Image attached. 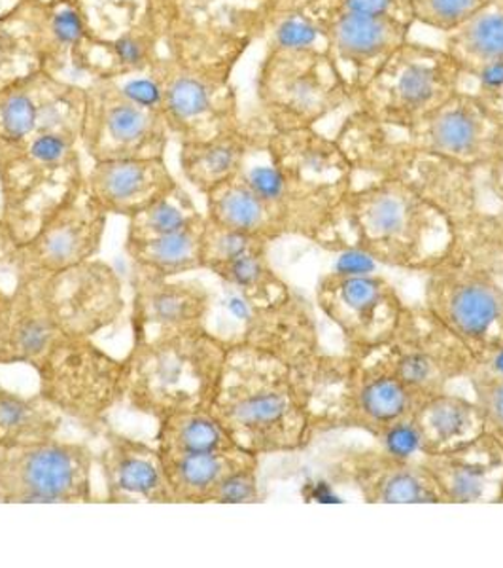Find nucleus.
<instances>
[{"mask_svg":"<svg viewBox=\"0 0 503 568\" xmlns=\"http://www.w3.org/2000/svg\"><path fill=\"white\" fill-rule=\"evenodd\" d=\"M211 412L256 457L304 452L317 436L294 369L246 343H229Z\"/></svg>","mask_w":503,"mask_h":568,"instance_id":"nucleus-1","label":"nucleus"},{"mask_svg":"<svg viewBox=\"0 0 503 568\" xmlns=\"http://www.w3.org/2000/svg\"><path fill=\"white\" fill-rule=\"evenodd\" d=\"M339 227V251L406 272H430L452 246L451 220L394 176H368L366 184H356L355 176Z\"/></svg>","mask_w":503,"mask_h":568,"instance_id":"nucleus-2","label":"nucleus"},{"mask_svg":"<svg viewBox=\"0 0 503 568\" xmlns=\"http://www.w3.org/2000/svg\"><path fill=\"white\" fill-rule=\"evenodd\" d=\"M84 21V42L74 58L76 78L148 71L171 45L216 29L194 20L184 0H74ZM84 84V85H85Z\"/></svg>","mask_w":503,"mask_h":568,"instance_id":"nucleus-3","label":"nucleus"},{"mask_svg":"<svg viewBox=\"0 0 503 568\" xmlns=\"http://www.w3.org/2000/svg\"><path fill=\"white\" fill-rule=\"evenodd\" d=\"M252 42L246 37L197 42L148 69L162 90L163 116L176 141H207L243 125L233 72Z\"/></svg>","mask_w":503,"mask_h":568,"instance_id":"nucleus-4","label":"nucleus"},{"mask_svg":"<svg viewBox=\"0 0 503 568\" xmlns=\"http://www.w3.org/2000/svg\"><path fill=\"white\" fill-rule=\"evenodd\" d=\"M82 118L84 104L0 158V213L16 245L31 240L78 182L84 181Z\"/></svg>","mask_w":503,"mask_h":568,"instance_id":"nucleus-5","label":"nucleus"},{"mask_svg":"<svg viewBox=\"0 0 503 568\" xmlns=\"http://www.w3.org/2000/svg\"><path fill=\"white\" fill-rule=\"evenodd\" d=\"M229 343L211 329L162 342L131 345L123 402L136 414L165 415L208 409L218 388Z\"/></svg>","mask_w":503,"mask_h":568,"instance_id":"nucleus-6","label":"nucleus"},{"mask_svg":"<svg viewBox=\"0 0 503 568\" xmlns=\"http://www.w3.org/2000/svg\"><path fill=\"white\" fill-rule=\"evenodd\" d=\"M356 173L394 176L445 214L452 226L484 207L479 169L388 139L381 123L350 109L336 133Z\"/></svg>","mask_w":503,"mask_h":568,"instance_id":"nucleus-7","label":"nucleus"},{"mask_svg":"<svg viewBox=\"0 0 503 568\" xmlns=\"http://www.w3.org/2000/svg\"><path fill=\"white\" fill-rule=\"evenodd\" d=\"M84 98L80 144L91 163L165 158L173 135L152 72L91 80Z\"/></svg>","mask_w":503,"mask_h":568,"instance_id":"nucleus-8","label":"nucleus"},{"mask_svg":"<svg viewBox=\"0 0 503 568\" xmlns=\"http://www.w3.org/2000/svg\"><path fill=\"white\" fill-rule=\"evenodd\" d=\"M258 118L269 131L318 128L337 110L355 106V91L333 65L326 48H265L256 72Z\"/></svg>","mask_w":503,"mask_h":568,"instance_id":"nucleus-9","label":"nucleus"},{"mask_svg":"<svg viewBox=\"0 0 503 568\" xmlns=\"http://www.w3.org/2000/svg\"><path fill=\"white\" fill-rule=\"evenodd\" d=\"M462 65L438 45L407 40L355 98L352 109L394 128H406L456 95Z\"/></svg>","mask_w":503,"mask_h":568,"instance_id":"nucleus-10","label":"nucleus"},{"mask_svg":"<svg viewBox=\"0 0 503 568\" xmlns=\"http://www.w3.org/2000/svg\"><path fill=\"white\" fill-rule=\"evenodd\" d=\"M34 372L45 400L88 433H103L110 412L123 402L125 361L93 339L61 343Z\"/></svg>","mask_w":503,"mask_h":568,"instance_id":"nucleus-11","label":"nucleus"},{"mask_svg":"<svg viewBox=\"0 0 503 568\" xmlns=\"http://www.w3.org/2000/svg\"><path fill=\"white\" fill-rule=\"evenodd\" d=\"M414 393L432 398L468 379L475 355L424 305H406L390 339L361 351Z\"/></svg>","mask_w":503,"mask_h":568,"instance_id":"nucleus-12","label":"nucleus"},{"mask_svg":"<svg viewBox=\"0 0 503 568\" xmlns=\"http://www.w3.org/2000/svg\"><path fill=\"white\" fill-rule=\"evenodd\" d=\"M95 453L52 438L0 452V504H90Z\"/></svg>","mask_w":503,"mask_h":568,"instance_id":"nucleus-13","label":"nucleus"},{"mask_svg":"<svg viewBox=\"0 0 503 568\" xmlns=\"http://www.w3.org/2000/svg\"><path fill=\"white\" fill-rule=\"evenodd\" d=\"M65 339H95L125 313L123 283L116 270L93 258L59 273L21 275Z\"/></svg>","mask_w":503,"mask_h":568,"instance_id":"nucleus-14","label":"nucleus"},{"mask_svg":"<svg viewBox=\"0 0 503 568\" xmlns=\"http://www.w3.org/2000/svg\"><path fill=\"white\" fill-rule=\"evenodd\" d=\"M422 305L475 358L503 347V286L486 273L443 260L427 272Z\"/></svg>","mask_w":503,"mask_h":568,"instance_id":"nucleus-15","label":"nucleus"},{"mask_svg":"<svg viewBox=\"0 0 503 568\" xmlns=\"http://www.w3.org/2000/svg\"><path fill=\"white\" fill-rule=\"evenodd\" d=\"M317 304L352 353L390 339L407 305L387 277L352 267L320 277Z\"/></svg>","mask_w":503,"mask_h":568,"instance_id":"nucleus-16","label":"nucleus"},{"mask_svg":"<svg viewBox=\"0 0 503 568\" xmlns=\"http://www.w3.org/2000/svg\"><path fill=\"white\" fill-rule=\"evenodd\" d=\"M110 214L80 181L39 232L16 246L12 267L16 275H40L71 270L95 258L103 246Z\"/></svg>","mask_w":503,"mask_h":568,"instance_id":"nucleus-17","label":"nucleus"},{"mask_svg":"<svg viewBox=\"0 0 503 568\" xmlns=\"http://www.w3.org/2000/svg\"><path fill=\"white\" fill-rule=\"evenodd\" d=\"M381 125L388 139L398 144L443 155L470 168H484L503 150L502 128L464 91L411 125Z\"/></svg>","mask_w":503,"mask_h":568,"instance_id":"nucleus-18","label":"nucleus"},{"mask_svg":"<svg viewBox=\"0 0 503 568\" xmlns=\"http://www.w3.org/2000/svg\"><path fill=\"white\" fill-rule=\"evenodd\" d=\"M271 241L219 226L205 220L203 270L245 300L250 307H271L285 302L294 288L278 275L269 258Z\"/></svg>","mask_w":503,"mask_h":568,"instance_id":"nucleus-19","label":"nucleus"},{"mask_svg":"<svg viewBox=\"0 0 503 568\" xmlns=\"http://www.w3.org/2000/svg\"><path fill=\"white\" fill-rule=\"evenodd\" d=\"M214 296L205 284L133 272V345L162 342L208 329Z\"/></svg>","mask_w":503,"mask_h":568,"instance_id":"nucleus-20","label":"nucleus"},{"mask_svg":"<svg viewBox=\"0 0 503 568\" xmlns=\"http://www.w3.org/2000/svg\"><path fill=\"white\" fill-rule=\"evenodd\" d=\"M329 471L356 489L363 503L445 504L427 466L390 447L347 449L339 453Z\"/></svg>","mask_w":503,"mask_h":568,"instance_id":"nucleus-21","label":"nucleus"},{"mask_svg":"<svg viewBox=\"0 0 503 568\" xmlns=\"http://www.w3.org/2000/svg\"><path fill=\"white\" fill-rule=\"evenodd\" d=\"M352 355L355 369L342 409L341 428L361 430L381 442V446H390L411 428L414 415L428 398L407 387L366 353Z\"/></svg>","mask_w":503,"mask_h":568,"instance_id":"nucleus-22","label":"nucleus"},{"mask_svg":"<svg viewBox=\"0 0 503 568\" xmlns=\"http://www.w3.org/2000/svg\"><path fill=\"white\" fill-rule=\"evenodd\" d=\"M326 52L356 93L381 71L388 58L411 39L413 27L384 16H331L315 21Z\"/></svg>","mask_w":503,"mask_h":568,"instance_id":"nucleus-23","label":"nucleus"},{"mask_svg":"<svg viewBox=\"0 0 503 568\" xmlns=\"http://www.w3.org/2000/svg\"><path fill=\"white\" fill-rule=\"evenodd\" d=\"M229 292L233 310L240 317L237 318L240 329L233 343H246L267 351L290 368H296L324 349L315 313L309 302H305V297L296 291L285 302L271 307H250L235 292Z\"/></svg>","mask_w":503,"mask_h":568,"instance_id":"nucleus-24","label":"nucleus"},{"mask_svg":"<svg viewBox=\"0 0 503 568\" xmlns=\"http://www.w3.org/2000/svg\"><path fill=\"white\" fill-rule=\"evenodd\" d=\"M97 465L103 474L104 503L175 504L157 446L103 428Z\"/></svg>","mask_w":503,"mask_h":568,"instance_id":"nucleus-25","label":"nucleus"},{"mask_svg":"<svg viewBox=\"0 0 503 568\" xmlns=\"http://www.w3.org/2000/svg\"><path fill=\"white\" fill-rule=\"evenodd\" d=\"M2 21L31 45L39 59L40 71L76 84L74 58L84 42L85 29L74 0H63L58 4L21 0Z\"/></svg>","mask_w":503,"mask_h":568,"instance_id":"nucleus-26","label":"nucleus"},{"mask_svg":"<svg viewBox=\"0 0 503 568\" xmlns=\"http://www.w3.org/2000/svg\"><path fill=\"white\" fill-rule=\"evenodd\" d=\"M84 85L34 72L0 90V158L42 128L84 104Z\"/></svg>","mask_w":503,"mask_h":568,"instance_id":"nucleus-27","label":"nucleus"},{"mask_svg":"<svg viewBox=\"0 0 503 568\" xmlns=\"http://www.w3.org/2000/svg\"><path fill=\"white\" fill-rule=\"evenodd\" d=\"M445 504H497L503 484L502 442L484 433L443 455H420Z\"/></svg>","mask_w":503,"mask_h":568,"instance_id":"nucleus-28","label":"nucleus"},{"mask_svg":"<svg viewBox=\"0 0 503 568\" xmlns=\"http://www.w3.org/2000/svg\"><path fill=\"white\" fill-rule=\"evenodd\" d=\"M264 144L273 165L301 186H352L355 182V168L341 144L317 128L267 131Z\"/></svg>","mask_w":503,"mask_h":568,"instance_id":"nucleus-29","label":"nucleus"},{"mask_svg":"<svg viewBox=\"0 0 503 568\" xmlns=\"http://www.w3.org/2000/svg\"><path fill=\"white\" fill-rule=\"evenodd\" d=\"M85 184L109 214L131 219L178 186L165 158L91 163Z\"/></svg>","mask_w":503,"mask_h":568,"instance_id":"nucleus-30","label":"nucleus"},{"mask_svg":"<svg viewBox=\"0 0 503 568\" xmlns=\"http://www.w3.org/2000/svg\"><path fill=\"white\" fill-rule=\"evenodd\" d=\"M265 131L269 130L256 118L207 141L181 142L182 175L199 194L207 195L222 182L239 175L250 150L264 139Z\"/></svg>","mask_w":503,"mask_h":568,"instance_id":"nucleus-31","label":"nucleus"},{"mask_svg":"<svg viewBox=\"0 0 503 568\" xmlns=\"http://www.w3.org/2000/svg\"><path fill=\"white\" fill-rule=\"evenodd\" d=\"M484 433L486 423L478 402L451 390L428 398L411 423L419 457L456 452Z\"/></svg>","mask_w":503,"mask_h":568,"instance_id":"nucleus-32","label":"nucleus"},{"mask_svg":"<svg viewBox=\"0 0 503 568\" xmlns=\"http://www.w3.org/2000/svg\"><path fill=\"white\" fill-rule=\"evenodd\" d=\"M291 369L317 434L339 430L355 369V355L350 351L345 355H331L322 349Z\"/></svg>","mask_w":503,"mask_h":568,"instance_id":"nucleus-33","label":"nucleus"},{"mask_svg":"<svg viewBox=\"0 0 503 568\" xmlns=\"http://www.w3.org/2000/svg\"><path fill=\"white\" fill-rule=\"evenodd\" d=\"M175 504H207L224 479L259 465V457L239 447L227 452L162 455Z\"/></svg>","mask_w":503,"mask_h":568,"instance_id":"nucleus-34","label":"nucleus"},{"mask_svg":"<svg viewBox=\"0 0 503 568\" xmlns=\"http://www.w3.org/2000/svg\"><path fill=\"white\" fill-rule=\"evenodd\" d=\"M205 200H207L205 216L219 226L258 235L271 243L286 237L285 226L277 213L248 186V182L240 175L222 182L205 195Z\"/></svg>","mask_w":503,"mask_h":568,"instance_id":"nucleus-35","label":"nucleus"},{"mask_svg":"<svg viewBox=\"0 0 503 568\" xmlns=\"http://www.w3.org/2000/svg\"><path fill=\"white\" fill-rule=\"evenodd\" d=\"M445 260L486 273L503 286V209L481 207L452 226Z\"/></svg>","mask_w":503,"mask_h":568,"instance_id":"nucleus-36","label":"nucleus"},{"mask_svg":"<svg viewBox=\"0 0 503 568\" xmlns=\"http://www.w3.org/2000/svg\"><path fill=\"white\" fill-rule=\"evenodd\" d=\"M65 417L42 394L0 387V446L20 447L58 438Z\"/></svg>","mask_w":503,"mask_h":568,"instance_id":"nucleus-37","label":"nucleus"},{"mask_svg":"<svg viewBox=\"0 0 503 568\" xmlns=\"http://www.w3.org/2000/svg\"><path fill=\"white\" fill-rule=\"evenodd\" d=\"M205 220L197 226L187 227L184 232L173 233V235L138 241V243H125V252L130 256L133 270L163 278L181 277L184 273L203 270L201 246H203Z\"/></svg>","mask_w":503,"mask_h":568,"instance_id":"nucleus-38","label":"nucleus"},{"mask_svg":"<svg viewBox=\"0 0 503 568\" xmlns=\"http://www.w3.org/2000/svg\"><path fill=\"white\" fill-rule=\"evenodd\" d=\"M155 446L162 455L227 452L237 447L226 428L214 417L211 407L162 417L157 420Z\"/></svg>","mask_w":503,"mask_h":568,"instance_id":"nucleus-39","label":"nucleus"},{"mask_svg":"<svg viewBox=\"0 0 503 568\" xmlns=\"http://www.w3.org/2000/svg\"><path fill=\"white\" fill-rule=\"evenodd\" d=\"M445 52L462 69L503 61V0H492L473 18L445 34Z\"/></svg>","mask_w":503,"mask_h":568,"instance_id":"nucleus-40","label":"nucleus"},{"mask_svg":"<svg viewBox=\"0 0 503 568\" xmlns=\"http://www.w3.org/2000/svg\"><path fill=\"white\" fill-rule=\"evenodd\" d=\"M205 220V214L195 207L194 200L186 190L178 186L155 201L141 213L127 219V237L125 243H138V241L157 240L165 235L184 232L187 227L197 226Z\"/></svg>","mask_w":503,"mask_h":568,"instance_id":"nucleus-41","label":"nucleus"},{"mask_svg":"<svg viewBox=\"0 0 503 568\" xmlns=\"http://www.w3.org/2000/svg\"><path fill=\"white\" fill-rule=\"evenodd\" d=\"M310 20L318 21L331 16H384L414 27L411 0H310L301 8Z\"/></svg>","mask_w":503,"mask_h":568,"instance_id":"nucleus-42","label":"nucleus"},{"mask_svg":"<svg viewBox=\"0 0 503 568\" xmlns=\"http://www.w3.org/2000/svg\"><path fill=\"white\" fill-rule=\"evenodd\" d=\"M265 48L271 50H312L326 48L317 23L305 16L304 10L283 13L267 23Z\"/></svg>","mask_w":503,"mask_h":568,"instance_id":"nucleus-43","label":"nucleus"},{"mask_svg":"<svg viewBox=\"0 0 503 568\" xmlns=\"http://www.w3.org/2000/svg\"><path fill=\"white\" fill-rule=\"evenodd\" d=\"M492 0H411L414 26L428 27L439 33H451L473 18Z\"/></svg>","mask_w":503,"mask_h":568,"instance_id":"nucleus-44","label":"nucleus"},{"mask_svg":"<svg viewBox=\"0 0 503 568\" xmlns=\"http://www.w3.org/2000/svg\"><path fill=\"white\" fill-rule=\"evenodd\" d=\"M460 91L475 99L503 130V61L462 69Z\"/></svg>","mask_w":503,"mask_h":568,"instance_id":"nucleus-45","label":"nucleus"},{"mask_svg":"<svg viewBox=\"0 0 503 568\" xmlns=\"http://www.w3.org/2000/svg\"><path fill=\"white\" fill-rule=\"evenodd\" d=\"M34 72H40V63L31 45L0 20V90Z\"/></svg>","mask_w":503,"mask_h":568,"instance_id":"nucleus-46","label":"nucleus"},{"mask_svg":"<svg viewBox=\"0 0 503 568\" xmlns=\"http://www.w3.org/2000/svg\"><path fill=\"white\" fill-rule=\"evenodd\" d=\"M473 400L483 412L486 433L503 442V374L473 368L468 375Z\"/></svg>","mask_w":503,"mask_h":568,"instance_id":"nucleus-47","label":"nucleus"},{"mask_svg":"<svg viewBox=\"0 0 503 568\" xmlns=\"http://www.w3.org/2000/svg\"><path fill=\"white\" fill-rule=\"evenodd\" d=\"M258 470L259 465H254L235 471L233 476L222 481L218 489L208 498L207 504L264 503V495L259 489Z\"/></svg>","mask_w":503,"mask_h":568,"instance_id":"nucleus-48","label":"nucleus"},{"mask_svg":"<svg viewBox=\"0 0 503 568\" xmlns=\"http://www.w3.org/2000/svg\"><path fill=\"white\" fill-rule=\"evenodd\" d=\"M479 176L483 192L496 201L497 207L503 209V150L491 163L479 169Z\"/></svg>","mask_w":503,"mask_h":568,"instance_id":"nucleus-49","label":"nucleus"},{"mask_svg":"<svg viewBox=\"0 0 503 568\" xmlns=\"http://www.w3.org/2000/svg\"><path fill=\"white\" fill-rule=\"evenodd\" d=\"M256 2H258V7L264 12L265 29H267L269 21L275 20L278 16H283V13L301 10V8L309 4L310 0H256Z\"/></svg>","mask_w":503,"mask_h":568,"instance_id":"nucleus-50","label":"nucleus"},{"mask_svg":"<svg viewBox=\"0 0 503 568\" xmlns=\"http://www.w3.org/2000/svg\"><path fill=\"white\" fill-rule=\"evenodd\" d=\"M16 241L12 240V235L8 232L7 222L2 219L0 213V265L12 264L13 252H16Z\"/></svg>","mask_w":503,"mask_h":568,"instance_id":"nucleus-51","label":"nucleus"},{"mask_svg":"<svg viewBox=\"0 0 503 568\" xmlns=\"http://www.w3.org/2000/svg\"><path fill=\"white\" fill-rule=\"evenodd\" d=\"M21 0H0V20L12 12L13 8L20 4Z\"/></svg>","mask_w":503,"mask_h":568,"instance_id":"nucleus-52","label":"nucleus"},{"mask_svg":"<svg viewBox=\"0 0 503 568\" xmlns=\"http://www.w3.org/2000/svg\"><path fill=\"white\" fill-rule=\"evenodd\" d=\"M8 292L0 288V324H2V317H4V310H7Z\"/></svg>","mask_w":503,"mask_h":568,"instance_id":"nucleus-53","label":"nucleus"},{"mask_svg":"<svg viewBox=\"0 0 503 568\" xmlns=\"http://www.w3.org/2000/svg\"><path fill=\"white\" fill-rule=\"evenodd\" d=\"M39 2H44V4H58V2H63V0H39Z\"/></svg>","mask_w":503,"mask_h":568,"instance_id":"nucleus-54","label":"nucleus"},{"mask_svg":"<svg viewBox=\"0 0 503 568\" xmlns=\"http://www.w3.org/2000/svg\"><path fill=\"white\" fill-rule=\"evenodd\" d=\"M497 504H503V484H502V491H500V498H497Z\"/></svg>","mask_w":503,"mask_h":568,"instance_id":"nucleus-55","label":"nucleus"},{"mask_svg":"<svg viewBox=\"0 0 503 568\" xmlns=\"http://www.w3.org/2000/svg\"><path fill=\"white\" fill-rule=\"evenodd\" d=\"M2 449H4V447L0 446V452H2Z\"/></svg>","mask_w":503,"mask_h":568,"instance_id":"nucleus-56","label":"nucleus"},{"mask_svg":"<svg viewBox=\"0 0 503 568\" xmlns=\"http://www.w3.org/2000/svg\"><path fill=\"white\" fill-rule=\"evenodd\" d=\"M502 446H503V442H502Z\"/></svg>","mask_w":503,"mask_h":568,"instance_id":"nucleus-57","label":"nucleus"}]
</instances>
